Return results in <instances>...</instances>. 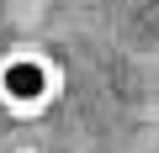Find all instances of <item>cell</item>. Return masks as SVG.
Listing matches in <instances>:
<instances>
[{"mask_svg": "<svg viewBox=\"0 0 159 153\" xmlns=\"http://www.w3.org/2000/svg\"><path fill=\"white\" fill-rule=\"evenodd\" d=\"M53 95H58V69L43 53H11V58H0V106L6 111L32 116Z\"/></svg>", "mask_w": 159, "mask_h": 153, "instance_id": "obj_1", "label": "cell"}]
</instances>
